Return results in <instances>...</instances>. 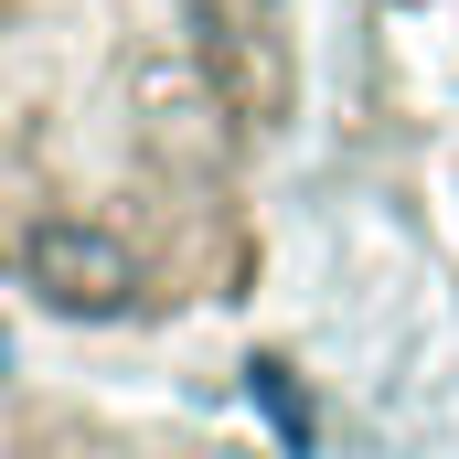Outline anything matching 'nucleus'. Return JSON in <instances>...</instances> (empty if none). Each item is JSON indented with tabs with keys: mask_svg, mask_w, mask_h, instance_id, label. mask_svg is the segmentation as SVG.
Returning <instances> with one entry per match:
<instances>
[{
	"mask_svg": "<svg viewBox=\"0 0 459 459\" xmlns=\"http://www.w3.org/2000/svg\"><path fill=\"white\" fill-rule=\"evenodd\" d=\"M256 0H0V267L54 310L225 299Z\"/></svg>",
	"mask_w": 459,
	"mask_h": 459,
	"instance_id": "nucleus-1",
	"label": "nucleus"
}]
</instances>
